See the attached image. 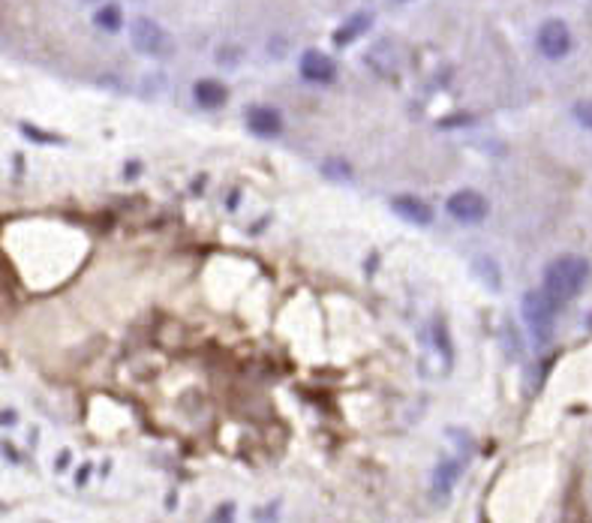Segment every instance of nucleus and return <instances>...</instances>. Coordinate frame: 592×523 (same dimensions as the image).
Segmentation results:
<instances>
[{"label":"nucleus","instance_id":"f257e3e1","mask_svg":"<svg viewBox=\"0 0 592 523\" xmlns=\"http://www.w3.org/2000/svg\"><path fill=\"white\" fill-rule=\"evenodd\" d=\"M587 280H589V262L584 256L566 253L544 268V292L557 304H566L584 292Z\"/></svg>","mask_w":592,"mask_h":523},{"label":"nucleus","instance_id":"f03ea898","mask_svg":"<svg viewBox=\"0 0 592 523\" xmlns=\"http://www.w3.org/2000/svg\"><path fill=\"white\" fill-rule=\"evenodd\" d=\"M520 307H523V322L530 325V331L535 334V338H539L541 343L550 340L553 328H557L559 304L553 301V298L541 289V292H526Z\"/></svg>","mask_w":592,"mask_h":523},{"label":"nucleus","instance_id":"7ed1b4c3","mask_svg":"<svg viewBox=\"0 0 592 523\" xmlns=\"http://www.w3.org/2000/svg\"><path fill=\"white\" fill-rule=\"evenodd\" d=\"M539 49H541L544 58H550V61L566 58V54L571 52V31L566 27V22H559V18L544 22L541 31H539Z\"/></svg>","mask_w":592,"mask_h":523},{"label":"nucleus","instance_id":"20e7f679","mask_svg":"<svg viewBox=\"0 0 592 523\" xmlns=\"http://www.w3.org/2000/svg\"><path fill=\"white\" fill-rule=\"evenodd\" d=\"M133 45L142 54H166L168 52V36L157 22L150 18H136L133 22Z\"/></svg>","mask_w":592,"mask_h":523},{"label":"nucleus","instance_id":"39448f33","mask_svg":"<svg viewBox=\"0 0 592 523\" xmlns=\"http://www.w3.org/2000/svg\"><path fill=\"white\" fill-rule=\"evenodd\" d=\"M448 214L460 223H482L487 217V199L482 193L463 190L448 199Z\"/></svg>","mask_w":592,"mask_h":523},{"label":"nucleus","instance_id":"423d86ee","mask_svg":"<svg viewBox=\"0 0 592 523\" xmlns=\"http://www.w3.org/2000/svg\"><path fill=\"white\" fill-rule=\"evenodd\" d=\"M301 76H304L307 81H316V85H328V81H334L337 67L328 54L310 49V52H304V58H301Z\"/></svg>","mask_w":592,"mask_h":523},{"label":"nucleus","instance_id":"0eeeda50","mask_svg":"<svg viewBox=\"0 0 592 523\" xmlns=\"http://www.w3.org/2000/svg\"><path fill=\"white\" fill-rule=\"evenodd\" d=\"M247 127L262 138H274V136H280V129H283V118H280V111H274V109L256 106V109L247 111Z\"/></svg>","mask_w":592,"mask_h":523},{"label":"nucleus","instance_id":"6e6552de","mask_svg":"<svg viewBox=\"0 0 592 523\" xmlns=\"http://www.w3.org/2000/svg\"><path fill=\"white\" fill-rule=\"evenodd\" d=\"M391 208L397 211L403 220L415 223V226H427V223L434 220V208H430L427 202L415 199V195H397V199L391 202Z\"/></svg>","mask_w":592,"mask_h":523},{"label":"nucleus","instance_id":"1a4fd4ad","mask_svg":"<svg viewBox=\"0 0 592 523\" xmlns=\"http://www.w3.org/2000/svg\"><path fill=\"white\" fill-rule=\"evenodd\" d=\"M196 102L205 109H220L225 97H229V90H225V85H220V81H214V79H205V81H196Z\"/></svg>","mask_w":592,"mask_h":523},{"label":"nucleus","instance_id":"9d476101","mask_svg":"<svg viewBox=\"0 0 592 523\" xmlns=\"http://www.w3.org/2000/svg\"><path fill=\"white\" fill-rule=\"evenodd\" d=\"M373 24V18H370V13H355L349 22H343L340 27H337V33H334V43L337 45H349V43H355L358 36L368 31V27Z\"/></svg>","mask_w":592,"mask_h":523},{"label":"nucleus","instance_id":"9b49d317","mask_svg":"<svg viewBox=\"0 0 592 523\" xmlns=\"http://www.w3.org/2000/svg\"><path fill=\"white\" fill-rule=\"evenodd\" d=\"M457 475H460V463H457V461L439 463L436 472H434V488H436V493H448L451 484L457 481Z\"/></svg>","mask_w":592,"mask_h":523},{"label":"nucleus","instance_id":"f8f14e48","mask_svg":"<svg viewBox=\"0 0 592 523\" xmlns=\"http://www.w3.org/2000/svg\"><path fill=\"white\" fill-rule=\"evenodd\" d=\"M93 22H97V27H102V31L115 33V31H120V24H124V15H120V6L118 4H109V6L100 9Z\"/></svg>","mask_w":592,"mask_h":523},{"label":"nucleus","instance_id":"ddd939ff","mask_svg":"<svg viewBox=\"0 0 592 523\" xmlns=\"http://www.w3.org/2000/svg\"><path fill=\"white\" fill-rule=\"evenodd\" d=\"M475 265H478L475 271L484 277V283H487V286H491V289H500V271H496V265H493L491 259H478Z\"/></svg>","mask_w":592,"mask_h":523},{"label":"nucleus","instance_id":"4468645a","mask_svg":"<svg viewBox=\"0 0 592 523\" xmlns=\"http://www.w3.org/2000/svg\"><path fill=\"white\" fill-rule=\"evenodd\" d=\"M571 115L578 118V124H580V127L592 129V100H580V102H575V109H571Z\"/></svg>","mask_w":592,"mask_h":523},{"label":"nucleus","instance_id":"2eb2a0df","mask_svg":"<svg viewBox=\"0 0 592 523\" xmlns=\"http://www.w3.org/2000/svg\"><path fill=\"white\" fill-rule=\"evenodd\" d=\"M217 518H232V506H223V511H220Z\"/></svg>","mask_w":592,"mask_h":523}]
</instances>
